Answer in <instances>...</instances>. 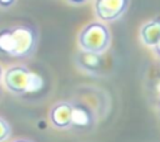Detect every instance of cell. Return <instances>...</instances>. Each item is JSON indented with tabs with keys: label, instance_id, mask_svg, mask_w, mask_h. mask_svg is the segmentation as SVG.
<instances>
[{
	"label": "cell",
	"instance_id": "obj_1",
	"mask_svg": "<svg viewBox=\"0 0 160 142\" xmlns=\"http://www.w3.org/2000/svg\"><path fill=\"white\" fill-rule=\"evenodd\" d=\"M38 45V34L29 25H16L0 30V54L11 57H29Z\"/></svg>",
	"mask_w": 160,
	"mask_h": 142
},
{
	"label": "cell",
	"instance_id": "obj_2",
	"mask_svg": "<svg viewBox=\"0 0 160 142\" xmlns=\"http://www.w3.org/2000/svg\"><path fill=\"white\" fill-rule=\"evenodd\" d=\"M2 82L11 93L19 96L36 92L42 87L44 83L42 78L38 73L21 65L9 67L4 72Z\"/></svg>",
	"mask_w": 160,
	"mask_h": 142
},
{
	"label": "cell",
	"instance_id": "obj_3",
	"mask_svg": "<svg viewBox=\"0 0 160 142\" xmlns=\"http://www.w3.org/2000/svg\"><path fill=\"white\" fill-rule=\"evenodd\" d=\"M111 42V34L109 27L101 21H94L85 25L78 36L80 50L104 54Z\"/></svg>",
	"mask_w": 160,
	"mask_h": 142
},
{
	"label": "cell",
	"instance_id": "obj_4",
	"mask_svg": "<svg viewBox=\"0 0 160 142\" xmlns=\"http://www.w3.org/2000/svg\"><path fill=\"white\" fill-rule=\"evenodd\" d=\"M129 5L130 0H95L94 10L101 22H112L128 11Z\"/></svg>",
	"mask_w": 160,
	"mask_h": 142
},
{
	"label": "cell",
	"instance_id": "obj_5",
	"mask_svg": "<svg viewBox=\"0 0 160 142\" xmlns=\"http://www.w3.org/2000/svg\"><path fill=\"white\" fill-rule=\"evenodd\" d=\"M74 112L75 106L68 101L56 102L49 112V120L51 125L59 130H66L74 126Z\"/></svg>",
	"mask_w": 160,
	"mask_h": 142
},
{
	"label": "cell",
	"instance_id": "obj_6",
	"mask_svg": "<svg viewBox=\"0 0 160 142\" xmlns=\"http://www.w3.org/2000/svg\"><path fill=\"white\" fill-rule=\"evenodd\" d=\"M75 64L79 70L82 72L91 75V76H98L101 72V66H102V60H101V54H95V52H89V51H79L75 55Z\"/></svg>",
	"mask_w": 160,
	"mask_h": 142
},
{
	"label": "cell",
	"instance_id": "obj_7",
	"mask_svg": "<svg viewBox=\"0 0 160 142\" xmlns=\"http://www.w3.org/2000/svg\"><path fill=\"white\" fill-rule=\"evenodd\" d=\"M140 39L144 45L154 47L160 41V16L145 22L140 29Z\"/></svg>",
	"mask_w": 160,
	"mask_h": 142
},
{
	"label": "cell",
	"instance_id": "obj_8",
	"mask_svg": "<svg viewBox=\"0 0 160 142\" xmlns=\"http://www.w3.org/2000/svg\"><path fill=\"white\" fill-rule=\"evenodd\" d=\"M10 133H11L10 125L4 118L0 117V142L6 141L10 137Z\"/></svg>",
	"mask_w": 160,
	"mask_h": 142
},
{
	"label": "cell",
	"instance_id": "obj_9",
	"mask_svg": "<svg viewBox=\"0 0 160 142\" xmlns=\"http://www.w3.org/2000/svg\"><path fill=\"white\" fill-rule=\"evenodd\" d=\"M15 0H0V7H10L12 6Z\"/></svg>",
	"mask_w": 160,
	"mask_h": 142
},
{
	"label": "cell",
	"instance_id": "obj_10",
	"mask_svg": "<svg viewBox=\"0 0 160 142\" xmlns=\"http://www.w3.org/2000/svg\"><path fill=\"white\" fill-rule=\"evenodd\" d=\"M152 49H154L155 55H156L158 57H160V41H159V42H158V45H156V46H154Z\"/></svg>",
	"mask_w": 160,
	"mask_h": 142
},
{
	"label": "cell",
	"instance_id": "obj_11",
	"mask_svg": "<svg viewBox=\"0 0 160 142\" xmlns=\"http://www.w3.org/2000/svg\"><path fill=\"white\" fill-rule=\"evenodd\" d=\"M68 1L74 4V5H81V4H85L88 0H68Z\"/></svg>",
	"mask_w": 160,
	"mask_h": 142
},
{
	"label": "cell",
	"instance_id": "obj_12",
	"mask_svg": "<svg viewBox=\"0 0 160 142\" xmlns=\"http://www.w3.org/2000/svg\"><path fill=\"white\" fill-rule=\"evenodd\" d=\"M12 142H32V141H30V140H25V138H20V140H15V141H12Z\"/></svg>",
	"mask_w": 160,
	"mask_h": 142
},
{
	"label": "cell",
	"instance_id": "obj_13",
	"mask_svg": "<svg viewBox=\"0 0 160 142\" xmlns=\"http://www.w3.org/2000/svg\"><path fill=\"white\" fill-rule=\"evenodd\" d=\"M2 77H4V71H2V67L0 66V81H1Z\"/></svg>",
	"mask_w": 160,
	"mask_h": 142
},
{
	"label": "cell",
	"instance_id": "obj_14",
	"mask_svg": "<svg viewBox=\"0 0 160 142\" xmlns=\"http://www.w3.org/2000/svg\"><path fill=\"white\" fill-rule=\"evenodd\" d=\"M159 91H160V83H159Z\"/></svg>",
	"mask_w": 160,
	"mask_h": 142
}]
</instances>
